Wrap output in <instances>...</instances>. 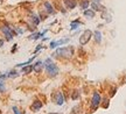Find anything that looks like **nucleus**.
<instances>
[{
	"instance_id": "obj_24",
	"label": "nucleus",
	"mask_w": 126,
	"mask_h": 114,
	"mask_svg": "<svg viewBox=\"0 0 126 114\" xmlns=\"http://www.w3.org/2000/svg\"><path fill=\"white\" fill-rule=\"evenodd\" d=\"M13 111H14V114H22L21 112H20V111H19L18 107H15V106L13 107Z\"/></svg>"
},
{
	"instance_id": "obj_6",
	"label": "nucleus",
	"mask_w": 126,
	"mask_h": 114,
	"mask_svg": "<svg viewBox=\"0 0 126 114\" xmlns=\"http://www.w3.org/2000/svg\"><path fill=\"white\" fill-rule=\"evenodd\" d=\"M90 6H91V9H94V12H105L106 11V7L103 6L100 2H96V1H91L90 2Z\"/></svg>"
},
{
	"instance_id": "obj_7",
	"label": "nucleus",
	"mask_w": 126,
	"mask_h": 114,
	"mask_svg": "<svg viewBox=\"0 0 126 114\" xmlns=\"http://www.w3.org/2000/svg\"><path fill=\"white\" fill-rule=\"evenodd\" d=\"M54 100H55V102H56V105H59V106H62L63 104H64L65 99H64V96H63L62 92H56V93H55Z\"/></svg>"
},
{
	"instance_id": "obj_17",
	"label": "nucleus",
	"mask_w": 126,
	"mask_h": 114,
	"mask_svg": "<svg viewBox=\"0 0 126 114\" xmlns=\"http://www.w3.org/2000/svg\"><path fill=\"white\" fill-rule=\"evenodd\" d=\"M79 25H82V22L76 19V20L71 21V23H70V29H71V30H76L77 28L79 27Z\"/></svg>"
},
{
	"instance_id": "obj_30",
	"label": "nucleus",
	"mask_w": 126,
	"mask_h": 114,
	"mask_svg": "<svg viewBox=\"0 0 126 114\" xmlns=\"http://www.w3.org/2000/svg\"><path fill=\"white\" fill-rule=\"evenodd\" d=\"M2 1H4V0H0V2H2Z\"/></svg>"
},
{
	"instance_id": "obj_15",
	"label": "nucleus",
	"mask_w": 126,
	"mask_h": 114,
	"mask_svg": "<svg viewBox=\"0 0 126 114\" xmlns=\"http://www.w3.org/2000/svg\"><path fill=\"white\" fill-rule=\"evenodd\" d=\"M33 71V64H28V65H25V66H22V69H21V72L25 73V75H29V73Z\"/></svg>"
},
{
	"instance_id": "obj_9",
	"label": "nucleus",
	"mask_w": 126,
	"mask_h": 114,
	"mask_svg": "<svg viewBox=\"0 0 126 114\" xmlns=\"http://www.w3.org/2000/svg\"><path fill=\"white\" fill-rule=\"evenodd\" d=\"M43 68H45V65H43V62H41V61H37L36 63L33 64V71H35L36 73H41Z\"/></svg>"
},
{
	"instance_id": "obj_27",
	"label": "nucleus",
	"mask_w": 126,
	"mask_h": 114,
	"mask_svg": "<svg viewBox=\"0 0 126 114\" xmlns=\"http://www.w3.org/2000/svg\"><path fill=\"white\" fill-rule=\"evenodd\" d=\"M104 102H108V99H105V100H104ZM103 107H104V108H108V104H105Z\"/></svg>"
},
{
	"instance_id": "obj_12",
	"label": "nucleus",
	"mask_w": 126,
	"mask_h": 114,
	"mask_svg": "<svg viewBox=\"0 0 126 114\" xmlns=\"http://www.w3.org/2000/svg\"><path fill=\"white\" fill-rule=\"evenodd\" d=\"M29 21H31V22L33 23V26H35V27L37 25H40V22H41L40 16H37L36 14L32 13V12H31V16H29Z\"/></svg>"
},
{
	"instance_id": "obj_5",
	"label": "nucleus",
	"mask_w": 126,
	"mask_h": 114,
	"mask_svg": "<svg viewBox=\"0 0 126 114\" xmlns=\"http://www.w3.org/2000/svg\"><path fill=\"white\" fill-rule=\"evenodd\" d=\"M100 102H102V97H100V94H99L98 92H94V96H92V100H91L92 108H94V110L98 108L99 105H100Z\"/></svg>"
},
{
	"instance_id": "obj_28",
	"label": "nucleus",
	"mask_w": 126,
	"mask_h": 114,
	"mask_svg": "<svg viewBox=\"0 0 126 114\" xmlns=\"http://www.w3.org/2000/svg\"><path fill=\"white\" fill-rule=\"evenodd\" d=\"M92 1H96V2H100L102 0H92Z\"/></svg>"
},
{
	"instance_id": "obj_14",
	"label": "nucleus",
	"mask_w": 126,
	"mask_h": 114,
	"mask_svg": "<svg viewBox=\"0 0 126 114\" xmlns=\"http://www.w3.org/2000/svg\"><path fill=\"white\" fill-rule=\"evenodd\" d=\"M90 6V0H79V7L81 9H88Z\"/></svg>"
},
{
	"instance_id": "obj_16",
	"label": "nucleus",
	"mask_w": 126,
	"mask_h": 114,
	"mask_svg": "<svg viewBox=\"0 0 126 114\" xmlns=\"http://www.w3.org/2000/svg\"><path fill=\"white\" fill-rule=\"evenodd\" d=\"M92 37H94L96 43H100V42H102V33L99 32V30H94Z\"/></svg>"
},
{
	"instance_id": "obj_8",
	"label": "nucleus",
	"mask_w": 126,
	"mask_h": 114,
	"mask_svg": "<svg viewBox=\"0 0 126 114\" xmlns=\"http://www.w3.org/2000/svg\"><path fill=\"white\" fill-rule=\"evenodd\" d=\"M43 11H45L48 15H50V14H55L54 6L50 4L49 1H45V2H43Z\"/></svg>"
},
{
	"instance_id": "obj_10",
	"label": "nucleus",
	"mask_w": 126,
	"mask_h": 114,
	"mask_svg": "<svg viewBox=\"0 0 126 114\" xmlns=\"http://www.w3.org/2000/svg\"><path fill=\"white\" fill-rule=\"evenodd\" d=\"M63 4L65 5L67 9H74L77 6V0H63Z\"/></svg>"
},
{
	"instance_id": "obj_26",
	"label": "nucleus",
	"mask_w": 126,
	"mask_h": 114,
	"mask_svg": "<svg viewBox=\"0 0 126 114\" xmlns=\"http://www.w3.org/2000/svg\"><path fill=\"white\" fill-rule=\"evenodd\" d=\"M5 44V40H0V48H2Z\"/></svg>"
},
{
	"instance_id": "obj_13",
	"label": "nucleus",
	"mask_w": 126,
	"mask_h": 114,
	"mask_svg": "<svg viewBox=\"0 0 126 114\" xmlns=\"http://www.w3.org/2000/svg\"><path fill=\"white\" fill-rule=\"evenodd\" d=\"M84 16H85V18H88V19H94V16H96V12H94V9H85V11H84Z\"/></svg>"
},
{
	"instance_id": "obj_29",
	"label": "nucleus",
	"mask_w": 126,
	"mask_h": 114,
	"mask_svg": "<svg viewBox=\"0 0 126 114\" xmlns=\"http://www.w3.org/2000/svg\"><path fill=\"white\" fill-rule=\"evenodd\" d=\"M49 114H59V113H49Z\"/></svg>"
},
{
	"instance_id": "obj_22",
	"label": "nucleus",
	"mask_w": 126,
	"mask_h": 114,
	"mask_svg": "<svg viewBox=\"0 0 126 114\" xmlns=\"http://www.w3.org/2000/svg\"><path fill=\"white\" fill-rule=\"evenodd\" d=\"M56 47H57V43H56V41L50 42V46H49V48H50V49H55Z\"/></svg>"
},
{
	"instance_id": "obj_23",
	"label": "nucleus",
	"mask_w": 126,
	"mask_h": 114,
	"mask_svg": "<svg viewBox=\"0 0 126 114\" xmlns=\"http://www.w3.org/2000/svg\"><path fill=\"white\" fill-rule=\"evenodd\" d=\"M42 48H45V46H42V44H39V46L36 47V49H35V50H34V52H35V54H36V52H37V51L40 50V49H42Z\"/></svg>"
},
{
	"instance_id": "obj_11",
	"label": "nucleus",
	"mask_w": 126,
	"mask_h": 114,
	"mask_svg": "<svg viewBox=\"0 0 126 114\" xmlns=\"http://www.w3.org/2000/svg\"><path fill=\"white\" fill-rule=\"evenodd\" d=\"M42 106H43V104H42V101L40 100H35L33 104L31 105V110L33 111V112H37V111H40L41 108H42Z\"/></svg>"
},
{
	"instance_id": "obj_20",
	"label": "nucleus",
	"mask_w": 126,
	"mask_h": 114,
	"mask_svg": "<svg viewBox=\"0 0 126 114\" xmlns=\"http://www.w3.org/2000/svg\"><path fill=\"white\" fill-rule=\"evenodd\" d=\"M69 42V38H63V40H59V41H56V43H57V47L61 46V44H65V43H68Z\"/></svg>"
},
{
	"instance_id": "obj_21",
	"label": "nucleus",
	"mask_w": 126,
	"mask_h": 114,
	"mask_svg": "<svg viewBox=\"0 0 126 114\" xmlns=\"http://www.w3.org/2000/svg\"><path fill=\"white\" fill-rule=\"evenodd\" d=\"M2 92H5V84H4V82L0 79V93H2Z\"/></svg>"
},
{
	"instance_id": "obj_3",
	"label": "nucleus",
	"mask_w": 126,
	"mask_h": 114,
	"mask_svg": "<svg viewBox=\"0 0 126 114\" xmlns=\"http://www.w3.org/2000/svg\"><path fill=\"white\" fill-rule=\"evenodd\" d=\"M0 30H1V33L4 34L5 40H6V41H12V38H13L14 36H16V35H18L16 32H15V29L11 27L8 23L2 25V26L0 27Z\"/></svg>"
},
{
	"instance_id": "obj_1",
	"label": "nucleus",
	"mask_w": 126,
	"mask_h": 114,
	"mask_svg": "<svg viewBox=\"0 0 126 114\" xmlns=\"http://www.w3.org/2000/svg\"><path fill=\"white\" fill-rule=\"evenodd\" d=\"M74 54H75L74 47L68 46V47H62V48L56 49L54 56L56 58H60V59H70V58H72Z\"/></svg>"
},
{
	"instance_id": "obj_4",
	"label": "nucleus",
	"mask_w": 126,
	"mask_h": 114,
	"mask_svg": "<svg viewBox=\"0 0 126 114\" xmlns=\"http://www.w3.org/2000/svg\"><path fill=\"white\" fill-rule=\"evenodd\" d=\"M92 35H94V33L91 32L90 29L84 30V32L82 33L81 37H79V44H81V46H85V44H88V43L90 42V40L92 38Z\"/></svg>"
},
{
	"instance_id": "obj_18",
	"label": "nucleus",
	"mask_w": 126,
	"mask_h": 114,
	"mask_svg": "<svg viewBox=\"0 0 126 114\" xmlns=\"http://www.w3.org/2000/svg\"><path fill=\"white\" fill-rule=\"evenodd\" d=\"M19 76V73L16 70H11L9 72H7V77L8 78H15V77H18Z\"/></svg>"
},
{
	"instance_id": "obj_19",
	"label": "nucleus",
	"mask_w": 126,
	"mask_h": 114,
	"mask_svg": "<svg viewBox=\"0 0 126 114\" xmlns=\"http://www.w3.org/2000/svg\"><path fill=\"white\" fill-rule=\"evenodd\" d=\"M78 98H79V91L76 90V91H74V93L71 94V99L72 100H77Z\"/></svg>"
},
{
	"instance_id": "obj_25",
	"label": "nucleus",
	"mask_w": 126,
	"mask_h": 114,
	"mask_svg": "<svg viewBox=\"0 0 126 114\" xmlns=\"http://www.w3.org/2000/svg\"><path fill=\"white\" fill-rule=\"evenodd\" d=\"M16 49H18V44H14L13 46V49H12V54H14V52H15V51H16Z\"/></svg>"
},
{
	"instance_id": "obj_2",
	"label": "nucleus",
	"mask_w": 126,
	"mask_h": 114,
	"mask_svg": "<svg viewBox=\"0 0 126 114\" xmlns=\"http://www.w3.org/2000/svg\"><path fill=\"white\" fill-rule=\"evenodd\" d=\"M43 65H45V69L46 71H47V75L49 76V77H56L60 72V69L59 66L56 65V64L53 62V59L51 58H47L43 62Z\"/></svg>"
}]
</instances>
